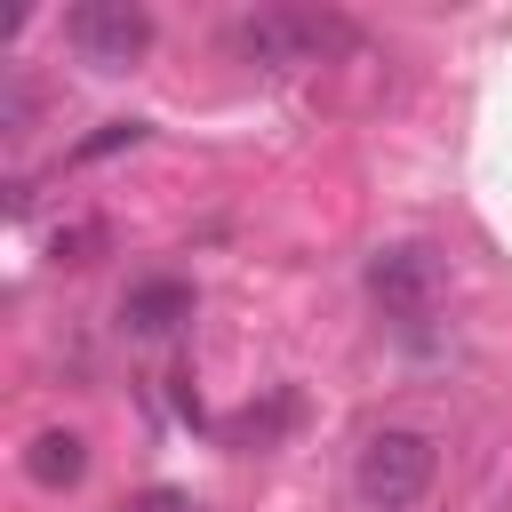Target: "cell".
<instances>
[{
	"instance_id": "cell-3",
	"label": "cell",
	"mask_w": 512,
	"mask_h": 512,
	"mask_svg": "<svg viewBox=\"0 0 512 512\" xmlns=\"http://www.w3.org/2000/svg\"><path fill=\"white\" fill-rule=\"evenodd\" d=\"M64 40H72L80 64L128 72V64H144V48H152V8H144V0H72V8H64Z\"/></svg>"
},
{
	"instance_id": "cell-1",
	"label": "cell",
	"mask_w": 512,
	"mask_h": 512,
	"mask_svg": "<svg viewBox=\"0 0 512 512\" xmlns=\"http://www.w3.org/2000/svg\"><path fill=\"white\" fill-rule=\"evenodd\" d=\"M432 480H440V448H432V432H416V424H384V432H368L360 456H352V496H360L368 512H416V504L432 496Z\"/></svg>"
},
{
	"instance_id": "cell-9",
	"label": "cell",
	"mask_w": 512,
	"mask_h": 512,
	"mask_svg": "<svg viewBox=\"0 0 512 512\" xmlns=\"http://www.w3.org/2000/svg\"><path fill=\"white\" fill-rule=\"evenodd\" d=\"M96 240H104L96 224H64V232H56V264H88V248H96Z\"/></svg>"
},
{
	"instance_id": "cell-5",
	"label": "cell",
	"mask_w": 512,
	"mask_h": 512,
	"mask_svg": "<svg viewBox=\"0 0 512 512\" xmlns=\"http://www.w3.org/2000/svg\"><path fill=\"white\" fill-rule=\"evenodd\" d=\"M184 320H192V280H184V272H144V280H128L120 328H128L136 344H160V336H176Z\"/></svg>"
},
{
	"instance_id": "cell-7",
	"label": "cell",
	"mask_w": 512,
	"mask_h": 512,
	"mask_svg": "<svg viewBox=\"0 0 512 512\" xmlns=\"http://www.w3.org/2000/svg\"><path fill=\"white\" fill-rule=\"evenodd\" d=\"M128 144H144V120H104L96 136L72 144V160H112V152H128Z\"/></svg>"
},
{
	"instance_id": "cell-8",
	"label": "cell",
	"mask_w": 512,
	"mask_h": 512,
	"mask_svg": "<svg viewBox=\"0 0 512 512\" xmlns=\"http://www.w3.org/2000/svg\"><path fill=\"white\" fill-rule=\"evenodd\" d=\"M32 112H40V104H32V80H24V72H8V96H0V128H8V136H24V128H32Z\"/></svg>"
},
{
	"instance_id": "cell-4",
	"label": "cell",
	"mask_w": 512,
	"mask_h": 512,
	"mask_svg": "<svg viewBox=\"0 0 512 512\" xmlns=\"http://www.w3.org/2000/svg\"><path fill=\"white\" fill-rule=\"evenodd\" d=\"M440 248L432 240H384L368 264H360V288H368V304L376 312H392V320H424L432 304H440Z\"/></svg>"
},
{
	"instance_id": "cell-6",
	"label": "cell",
	"mask_w": 512,
	"mask_h": 512,
	"mask_svg": "<svg viewBox=\"0 0 512 512\" xmlns=\"http://www.w3.org/2000/svg\"><path fill=\"white\" fill-rule=\"evenodd\" d=\"M24 480L32 488H80L88 480V440L80 432H64V424H48V432H32V448H24Z\"/></svg>"
},
{
	"instance_id": "cell-2",
	"label": "cell",
	"mask_w": 512,
	"mask_h": 512,
	"mask_svg": "<svg viewBox=\"0 0 512 512\" xmlns=\"http://www.w3.org/2000/svg\"><path fill=\"white\" fill-rule=\"evenodd\" d=\"M224 40L256 72H296V64H320L344 40V24L336 16H312V8H248V16L224 24Z\"/></svg>"
},
{
	"instance_id": "cell-10",
	"label": "cell",
	"mask_w": 512,
	"mask_h": 512,
	"mask_svg": "<svg viewBox=\"0 0 512 512\" xmlns=\"http://www.w3.org/2000/svg\"><path fill=\"white\" fill-rule=\"evenodd\" d=\"M128 512H200V504H192L184 488H144V496H136Z\"/></svg>"
}]
</instances>
